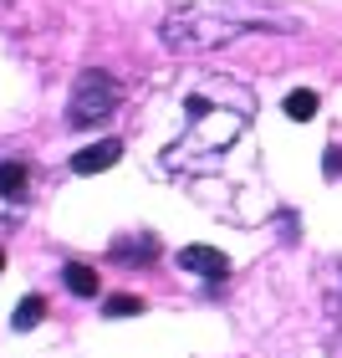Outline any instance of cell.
<instances>
[{
	"label": "cell",
	"mask_w": 342,
	"mask_h": 358,
	"mask_svg": "<svg viewBox=\"0 0 342 358\" xmlns=\"http://www.w3.org/2000/svg\"><path fill=\"white\" fill-rule=\"evenodd\" d=\"M184 118H189L184 134L158 154V164L169 174H200L209 164H220V154L251 128L255 97H251V87H235V83H225V77H215V83L189 87Z\"/></svg>",
	"instance_id": "obj_1"
},
{
	"label": "cell",
	"mask_w": 342,
	"mask_h": 358,
	"mask_svg": "<svg viewBox=\"0 0 342 358\" xmlns=\"http://www.w3.org/2000/svg\"><path fill=\"white\" fill-rule=\"evenodd\" d=\"M251 31H302V21L281 6H266V0H215V6L169 10L158 36L174 52H215V46H230Z\"/></svg>",
	"instance_id": "obj_2"
},
{
	"label": "cell",
	"mask_w": 342,
	"mask_h": 358,
	"mask_svg": "<svg viewBox=\"0 0 342 358\" xmlns=\"http://www.w3.org/2000/svg\"><path fill=\"white\" fill-rule=\"evenodd\" d=\"M118 103H123V87H118V77L112 72H97V67H87L82 77L72 83V103H67V128H97V123H107L112 113H118Z\"/></svg>",
	"instance_id": "obj_3"
},
{
	"label": "cell",
	"mask_w": 342,
	"mask_h": 358,
	"mask_svg": "<svg viewBox=\"0 0 342 358\" xmlns=\"http://www.w3.org/2000/svg\"><path fill=\"white\" fill-rule=\"evenodd\" d=\"M31 205V164L26 159H0V231H15Z\"/></svg>",
	"instance_id": "obj_4"
},
{
	"label": "cell",
	"mask_w": 342,
	"mask_h": 358,
	"mask_svg": "<svg viewBox=\"0 0 342 358\" xmlns=\"http://www.w3.org/2000/svg\"><path fill=\"white\" fill-rule=\"evenodd\" d=\"M179 266L189 276H205V282H225L230 276V256L215 251V246H184L179 251Z\"/></svg>",
	"instance_id": "obj_5"
},
{
	"label": "cell",
	"mask_w": 342,
	"mask_h": 358,
	"mask_svg": "<svg viewBox=\"0 0 342 358\" xmlns=\"http://www.w3.org/2000/svg\"><path fill=\"white\" fill-rule=\"evenodd\" d=\"M107 256L118 266H149L154 256H158V236H149V231H143V236H118Z\"/></svg>",
	"instance_id": "obj_6"
},
{
	"label": "cell",
	"mask_w": 342,
	"mask_h": 358,
	"mask_svg": "<svg viewBox=\"0 0 342 358\" xmlns=\"http://www.w3.org/2000/svg\"><path fill=\"white\" fill-rule=\"evenodd\" d=\"M123 159V143L118 138H103V143H92V149H77L72 154V174H103L112 169Z\"/></svg>",
	"instance_id": "obj_7"
},
{
	"label": "cell",
	"mask_w": 342,
	"mask_h": 358,
	"mask_svg": "<svg viewBox=\"0 0 342 358\" xmlns=\"http://www.w3.org/2000/svg\"><path fill=\"white\" fill-rule=\"evenodd\" d=\"M61 282H67L77 297H97V287H103V282H97V271L82 266V262H67V266H61Z\"/></svg>",
	"instance_id": "obj_8"
},
{
	"label": "cell",
	"mask_w": 342,
	"mask_h": 358,
	"mask_svg": "<svg viewBox=\"0 0 342 358\" xmlns=\"http://www.w3.org/2000/svg\"><path fill=\"white\" fill-rule=\"evenodd\" d=\"M41 317H46V297H36V292H31V297H21V307L10 313V328H15V333H31Z\"/></svg>",
	"instance_id": "obj_9"
},
{
	"label": "cell",
	"mask_w": 342,
	"mask_h": 358,
	"mask_svg": "<svg viewBox=\"0 0 342 358\" xmlns=\"http://www.w3.org/2000/svg\"><path fill=\"white\" fill-rule=\"evenodd\" d=\"M317 103L322 97L312 87H297V92H286V118L291 123H306V118H317Z\"/></svg>",
	"instance_id": "obj_10"
},
{
	"label": "cell",
	"mask_w": 342,
	"mask_h": 358,
	"mask_svg": "<svg viewBox=\"0 0 342 358\" xmlns=\"http://www.w3.org/2000/svg\"><path fill=\"white\" fill-rule=\"evenodd\" d=\"M327 353L342 358V292L327 297Z\"/></svg>",
	"instance_id": "obj_11"
},
{
	"label": "cell",
	"mask_w": 342,
	"mask_h": 358,
	"mask_svg": "<svg viewBox=\"0 0 342 358\" xmlns=\"http://www.w3.org/2000/svg\"><path fill=\"white\" fill-rule=\"evenodd\" d=\"M143 313V302L138 297H128V292H118V297H107L103 302V317H138Z\"/></svg>",
	"instance_id": "obj_12"
},
{
	"label": "cell",
	"mask_w": 342,
	"mask_h": 358,
	"mask_svg": "<svg viewBox=\"0 0 342 358\" xmlns=\"http://www.w3.org/2000/svg\"><path fill=\"white\" fill-rule=\"evenodd\" d=\"M327 174H332V179L342 174V149H332V154H327Z\"/></svg>",
	"instance_id": "obj_13"
},
{
	"label": "cell",
	"mask_w": 342,
	"mask_h": 358,
	"mask_svg": "<svg viewBox=\"0 0 342 358\" xmlns=\"http://www.w3.org/2000/svg\"><path fill=\"white\" fill-rule=\"evenodd\" d=\"M0 271H6V251H0Z\"/></svg>",
	"instance_id": "obj_14"
}]
</instances>
